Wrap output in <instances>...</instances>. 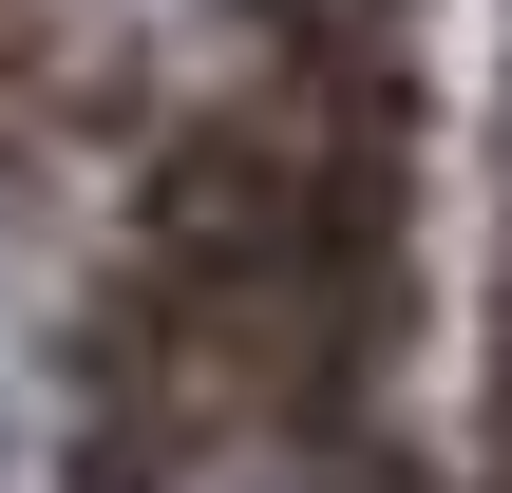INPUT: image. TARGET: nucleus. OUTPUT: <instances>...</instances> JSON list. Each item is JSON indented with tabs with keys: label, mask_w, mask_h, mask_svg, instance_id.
I'll return each instance as SVG.
<instances>
[{
	"label": "nucleus",
	"mask_w": 512,
	"mask_h": 493,
	"mask_svg": "<svg viewBox=\"0 0 512 493\" xmlns=\"http://www.w3.org/2000/svg\"><path fill=\"white\" fill-rule=\"evenodd\" d=\"M228 76H323V95H418V0H209Z\"/></svg>",
	"instance_id": "1"
},
{
	"label": "nucleus",
	"mask_w": 512,
	"mask_h": 493,
	"mask_svg": "<svg viewBox=\"0 0 512 493\" xmlns=\"http://www.w3.org/2000/svg\"><path fill=\"white\" fill-rule=\"evenodd\" d=\"M494 493H512V475H494Z\"/></svg>",
	"instance_id": "2"
}]
</instances>
